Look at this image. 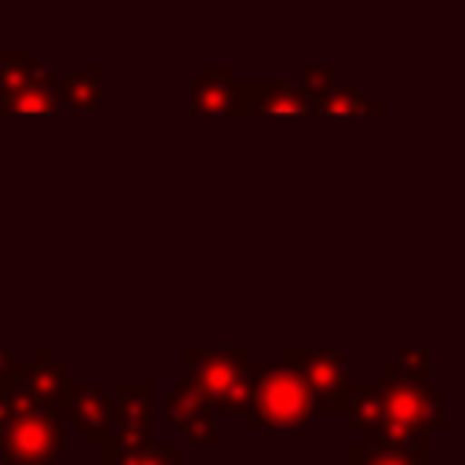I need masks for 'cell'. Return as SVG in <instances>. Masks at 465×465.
I'll list each match as a JSON object with an SVG mask.
<instances>
[{"label":"cell","mask_w":465,"mask_h":465,"mask_svg":"<svg viewBox=\"0 0 465 465\" xmlns=\"http://www.w3.org/2000/svg\"><path fill=\"white\" fill-rule=\"evenodd\" d=\"M345 414L367 447L400 450H432V436L450 425L443 396L429 381L400 374L392 360L381 363L378 385L352 378Z\"/></svg>","instance_id":"cell-1"},{"label":"cell","mask_w":465,"mask_h":465,"mask_svg":"<svg viewBox=\"0 0 465 465\" xmlns=\"http://www.w3.org/2000/svg\"><path fill=\"white\" fill-rule=\"evenodd\" d=\"M251 374H254V363L247 345H232V349L189 345L185 349V378L196 381L207 411H222V414L247 411Z\"/></svg>","instance_id":"cell-2"},{"label":"cell","mask_w":465,"mask_h":465,"mask_svg":"<svg viewBox=\"0 0 465 465\" xmlns=\"http://www.w3.org/2000/svg\"><path fill=\"white\" fill-rule=\"evenodd\" d=\"M251 429H305L316 418V403L298 371L272 363L251 374Z\"/></svg>","instance_id":"cell-3"},{"label":"cell","mask_w":465,"mask_h":465,"mask_svg":"<svg viewBox=\"0 0 465 465\" xmlns=\"http://www.w3.org/2000/svg\"><path fill=\"white\" fill-rule=\"evenodd\" d=\"M283 367L298 371L302 381L309 385L312 392V403L316 411H327V414H341L349 407V389H352V367H349V356L341 349H312V345H287L283 356H280Z\"/></svg>","instance_id":"cell-4"},{"label":"cell","mask_w":465,"mask_h":465,"mask_svg":"<svg viewBox=\"0 0 465 465\" xmlns=\"http://www.w3.org/2000/svg\"><path fill=\"white\" fill-rule=\"evenodd\" d=\"M65 458V421L47 411H29L0 421L4 465H58Z\"/></svg>","instance_id":"cell-5"},{"label":"cell","mask_w":465,"mask_h":465,"mask_svg":"<svg viewBox=\"0 0 465 465\" xmlns=\"http://www.w3.org/2000/svg\"><path fill=\"white\" fill-rule=\"evenodd\" d=\"M62 414L84 432V443H91L98 450L116 443V403L105 389L87 385V381H69V389L58 403V418Z\"/></svg>","instance_id":"cell-6"},{"label":"cell","mask_w":465,"mask_h":465,"mask_svg":"<svg viewBox=\"0 0 465 465\" xmlns=\"http://www.w3.org/2000/svg\"><path fill=\"white\" fill-rule=\"evenodd\" d=\"M153 381L149 378H124L116 385V447L138 450L149 447L153 436V414H149Z\"/></svg>","instance_id":"cell-7"},{"label":"cell","mask_w":465,"mask_h":465,"mask_svg":"<svg viewBox=\"0 0 465 465\" xmlns=\"http://www.w3.org/2000/svg\"><path fill=\"white\" fill-rule=\"evenodd\" d=\"M185 109L193 113H229V116H247L240 80L232 65H203L196 80L185 87Z\"/></svg>","instance_id":"cell-8"},{"label":"cell","mask_w":465,"mask_h":465,"mask_svg":"<svg viewBox=\"0 0 465 465\" xmlns=\"http://www.w3.org/2000/svg\"><path fill=\"white\" fill-rule=\"evenodd\" d=\"M69 381H73L69 371H65L62 363H54V356H51L47 345L36 349V360L25 363V367H22V378H18L22 392L33 400V407H36V411H47V414H58V403H62Z\"/></svg>","instance_id":"cell-9"},{"label":"cell","mask_w":465,"mask_h":465,"mask_svg":"<svg viewBox=\"0 0 465 465\" xmlns=\"http://www.w3.org/2000/svg\"><path fill=\"white\" fill-rule=\"evenodd\" d=\"M240 94L247 113H265V116H298V113H312L309 94L298 84H243L240 80Z\"/></svg>","instance_id":"cell-10"},{"label":"cell","mask_w":465,"mask_h":465,"mask_svg":"<svg viewBox=\"0 0 465 465\" xmlns=\"http://www.w3.org/2000/svg\"><path fill=\"white\" fill-rule=\"evenodd\" d=\"M4 109L11 113H22V116H51V113H62L58 105V76L51 69H33V76L7 98L0 102Z\"/></svg>","instance_id":"cell-11"},{"label":"cell","mask_w":465,"mask_h":465,"mask_svg":"<svg viewBox=\"0 0 465 465\" xmlns=\"http://www.w3.org/2000/svg\"><path fill=\"white\" fill-rule=\"evenodd\" d=\"M58 105L65 113H98L102 109V69L76 65L58 80Z\"/></svg>","instance_id":"cell-12"},{"label":"cell","mask_w":465,"mask_h":465,"mask_svg":"<svg viewBox=\"0 0 465 465\" xmlns=\"http://www.w3.org/2000/svg\"><path fill=\"white\" fill-rule=\"evenodd\" d=\"M312 109H323L331 116H356V113H381V98H371L367 91L352 87V84H331V91L323 98H316Z\"/></svg>","instance_id":"cell-13"},{"label":"cell","mask_w":465,"mask_h":465,"mask_svg":"<svg viewBox=\"0 0 465 465\" xmlns=\"http://www.w3.org/2000/svg\"><path fill=\"white\" fill-rule=\"evenodd\" d=\"M102 465H185V450L178 443H160V447H138V450H124V447H105L102 450Z\"/></svg>","instance_id":"cell-14"},{"label":"cell","mask_w":465,"mask_h":465,"mask_svg":"<svg viewBox=\"0 0 465 465\" xmlns=\"http://www.w3.org/2000/svg\"><path fill=\"white\" fill-rule=\"evenodd\" d=\"M36 69L33 47H4L0 51V102H7Z\"/></svg>","instance_id":"cell-15"},{"label":"cell","mask_w":465,"mask_h":465,"mask_svg":"<svg viewBox=\"0 0 465 465\" xmlns=\"http://www.w3.org/2000/svg\"><path fill=\"white\" fill-rule=\"evenodd\" d=\"M432 450H400V447H349V465H429Z\"/></svg>","instance_id":"cell-16"},{"label":"cell","mask_w":465,"mask_h":465,"mask_svg":"<svg viewBox=\"0 0 465 465\" xmlns=\"http://www.w3.org/2000/svg\"><path fill=\"white\" fill-rule=\"evenodd\" d=\"M196 411H203V396H200V389H196V381L193 378H178L171 389H167V425L174 429H182Z\"/></svg>","instance_id":"cell-17"},{"label":"cell","mask_w":465,"mask_h":465,"mask_svg":"<svg viewBox=\"0 0 465 465\" xmlns=\"http://www.w3.org/2000/svg\"><path fill=\"white\" fill-rule=\"evenodd\" d=\"M392 363L407 378H418V381H429L432 378V352H429V345H407L400 352V360H392Z\"/></svg>","instance_id":"cell-18"},{"label":"cell","mask_w":465,"mask_h":465,"mask_svg":"<svg viewBox=\"0 0 465 465\" xmlns=\"http://www.w3.org/2000/svg\"><path fill=\"white\" fill-rule=\"evenodd\" d=\"M182 429H185V436H189L193 443H203V447H214V443H218L214 411H207V407H203V411H196V414H193V418H189Z\"/></svg>","instance_id":"cell-19"},{"label":"cell","mask_w":465,"mask_h":465,"mask_svg":"<svg viewBox=\"0 0 465 465\" xmlns=\"http://www.w3.org/2000/svg\"><path fill=\"white\" fill-rule=\"evenodd\" d=\"M15 363H18V360H15V349H11V345H0V378H4Z\"/></svg>","instance_id":"cell-20"},{"label":"cell","mask_w":465,"mask_h":465,"mask_svg":"<svg viewBox=\"0 0 465 465\" xmlns=\"http://www.w3.org/2000/svg\"><path fill=\"white\" fill-rule=\"evenodd\" d=\"M0 25H4V4H0Z\"/></svg>","instance_id":"cell-21"}]
</instances>
